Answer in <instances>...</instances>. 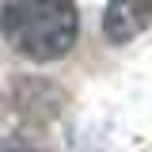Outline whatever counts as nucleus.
Listing matches in <instances>:
<instances>
[{"label":"nucleus","instance_id":"1","mask_svg":"<svg viewBox=\"0 0 152 152\" xmlns=\"http://www.w3.org/2000/svg\"><path fill=\"white\" fill-rule=\"evenodd\" d=\"M76 31H80L76 0H4L0 4L4 42L38 65L61 61L76 46Z\"/></svg>","mask_w":152,"mask_h":152},{"label":"nucleus","instance_id":"2","mask_svg":"<svg viewBox=\"0 0 152 152\" xmlns=\"http://www.w3.org/2000/svg\"><path fill=\"white\" fill-rule=\"evenodd\" d=\"M152 27V0H107L103 8V34L114 46H126Z\"/></svg>","mask_w":152,"mask_h":152},{"label":"nucleus","instance_id":"3","mask_svg":"<svg viewBox=\"0 0 152 152\" xmlns=\"http://www.w3.org/2000/svg\"><path fill=\"white\" fill-rule=\"evenodd\" d=\"M4 152H46V148H4Z\"/></svg>","mask_w":152,"mask_h":152}]
</instances>
